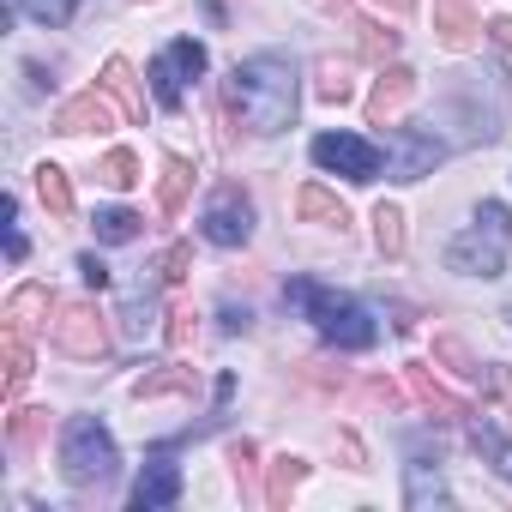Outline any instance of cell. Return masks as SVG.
Masks as SVG:
<instances>
[{"mask_svg": "<svg viewBox=\"0 0 512 512\" xmlns=\"http://www.w3.org/2000/svg\"><path fill=\"white\" fill-rule=\"evenodd\" d=\"M229 103L253 133H284L302 103V73L290 55H247L229 73Z\"/></svg>", "mask_w": 512, "mask_h": 512, "instance_id": "cell-1", "label": "cell"}, {"mask_svg": "<svg viewBox=\"0 0 512 512\" xmlns=\"http://www.w3.org/2000/svg\"><path fill=\"white\" fill-rule=\"evenodd\" d=\"M440 121H464V145H476V139H500L506 121H512V85H506V73H500V67H482V73H446Z\"/></svg>", "mask_w": 512, "mask_h": 512, "instance_id": "cell-2", "label": "cell"}, {"mask_svg": "<svg viewBox=\"0 0 512 512\" xmlns=\"http://www.w3.org/2000/svg\"><path fill=\"white\" fill-rule=\"evenodd\" d=\"M284 302L302 308V314L320 326V338L338 344V350H374V338H380V320H374L356 296L326 290V284H314V278H290V284H284Z\"/></svg>", "mask_w": 512, "mask_h": 512, "instance_id": "cell-3", "label": "cell"}, {"mask_svg": "<svg viewBox=\"0 0 512 512\" xmlns=\"http://www.w3.org/2000/svg\"><path fill=\"white\" fill-rule=\"evenodd\" d=\"M506 260H512V217L500 199H482L476 217L446 241V266L458 278H500Z\"/></svg>", "mask_w": 512, "mask_h": 512, "instance_id": "cell-4", "label": "cell"}, {"mask_svg": "<svg viewBox=\"0 0 512 512\" xmlns=\"http://www.w3.org/2000/svg\"><path fill=\"white\" fill-rule=\"evenodd\" d=\"M115 470H121L115 434H109L97 416H73V422L61 428V476H67L73 488H103Z\"/></svg>", "mask_w": 512, "mask_h": 512, "instance_id": "cell-5", "label": "cell"}, {"mask_svg": "<svg viewBox=\"0 0 512 512\" xmlns=\"http://www.w3.org/2000/svg\"><path fill=\"white\" fill-rule=\"evenodd\" d=\"M446 163V139L434 133V121H410V127H386V175L392 181H422Z\"/></svg>", "mask_w": 512, "mask_h": 512, "instance_id": "cell-6", "label": "cell"}, {"mask_svg": "<svg viewBox=\"0 0 512 512\" xmlns=\"http://www.w3.org/2000/svg\"><path fill=\"white\" fill-rule=\"evenodd\" d=\"M199 235H205L211 247H247V241H253V199H247L235 181H223V187L205 199Z\"/></svg>", "mask_w": 512, "mask_h": 512, "instance_id": "cell-7", "label": "cell"}, {"mask_svg": "<svg viewBox=\"0 0 512 512\" xmlns=\"http://www.w3.org/2000/svg\"><path fill=\"white\" fill-rule=\"evenodd\" d=\"M199 73H205V43L175 37V43L151 61V97H157L163 109H181V103H187V79H199Z\"/></svg>", "mask_w": 512, "mask_h": 512, "instance_id": "cell-8", "label": "cell"}, {"mask_svg": "<svg viewBox=\"0 0 512 512\" xmlns=\"http://www.w3.org/2000/svg\"><path fill=\"white\" fill-rule=\"evenodd\" d=\"M55 350H67V356H79V362H103V356L115 350V338H109V326H103L97 302H61Z\"/></svg>", "mask_w": 512, "mask_h": 512, "instance_id": "cell-9", "label": "cell"}, {"mask_svg": "<svg viewBox=\"0 0 512 512\" xmlns=\"http://www.w3.org/2000/svg\"><path fill=\"white\" fill-rule=\"evenodd\" d=\"M314 163L332 169V175H344V181H374L386 169V151L368 145V139H356V133H320L314 139Z\"/></svg>", "mask_w": 512, "mask_h": 512, "instance_id": "cell-10", "label": "cell"}, {"mask_svg": "<svg viewBox=\"0 0 512 512\" xmlns=\"http://www.w3.org/2000/svg\"><path fill=\"white\" fill-rule=\"evenodd\" d=\"M175 500H181V464L169 458V446H157V452L145 458L139 482H133V512H163V506H175Z\"/></svg>", "mask_w": 512, "mask_h": 512, "instance_id": "cell-11", "label": "cell"}, {"mask_svg": "<svg viewBox=\"0 0 512 512\" xmlns=\"http://www.w3.org/2000/svg\"><path fill=\"white\" fill-rule=\"evenodd\" d=\"M115 127H121V115H115L109 91H85L55 109V133H115Z\"/></svg>", "mask_w": 512, "mask_h": 512, "instance_id": "cell-12", "label": "cell"}, {"mask_svg": "<svg viewBox=\"0 0 512 512\" xmlns=\"http://www.w3.org/2000/svg\"><path fill=\"white\" fill-rule=\"evenodd\" d=\"M410 97H416V73H410V67H386V73L374 79V91H368V121H374V127H392Z\"/></svg>", "mask_w": 512, "mask_h": 512, "instance_id": "cell-13", "label": "cell"}, {"mask_svg": "<svg viewBox=\"0 0 512 512\" xmlns=\"http://www.w3.org/2000/svg\"><path fill=\"white\" fill-rule=\"evenodd\" d=\"M49 314H61L49 284H19V290L7 296V332H13V338H31L37 326H49Z\"/></svg>", "mask_w": 512, "mask_h": 512, "instance_id": "cell-14", "label": "cell"}, {"mask_svg": "<svg viewBox=\"0 0 512 512\" xmlns=\"http://www.w3.org/2000/svg\"><path fill=\"white\" fill-rule=\"evenodd\" d=\"M452 494H446V476H440V464H428V458H410L404 464V506H446Z\"/></svg>", "mask_w": 512, "mask_h": 512, "instance_id": "cell-15", "label": "cell"}, {"mask_svg": "<svg viewBox=\"0 0 512 512\" xmlns=\"http://www.w3.org/2000/svg\"><path fill=\"white\" fill-rule=\"evenodd\" d=\"M434 31H440L446 49H470L476 31H482V19L470 13V0H434Z\"/></svg>", "mask_w": 512, "mask_h": 512, "instance_id": "cell-16", "label": "cell"}, {"mask_svg": "<svg viewBox=\"0 0 512 512\" xmlns=\"http://www.w3.org/2000/svg\"><path fill=\"white\" fill-rule=\"evenodd\" d=\"M470 446L482 452V464H488L500 482H512V434H500L488 416H476V422H470Z\"/></svg>", "mask_w": 512, "mask_h": 512, "instance_id": "cell-17", "label": "cell"}, {"mask_svg": "<svg viewBox=\"0 0 512 512\" xmlns=\"http://www.w3.org/2000/svg\"><path fill=\"white\" fill-rule=\"evenodd\" d=\"M97 85L121 103V115H127V121H139V115H145V91H139V79H133V67H127L121 55L103 67V79H97Z\"/></svg>", "mask_w": 512, "mask_h": 512, "instance_id": "cell-18", "label": "cell"}, {"mask_svg": "<svg viewBox=\"0 0 512 512\" xmlns=\"http://www.w3.org/2000/svg\"><path fill=\"white\" fill-rule=\"evenodd\" d=\"M187 187H193V163L187 157H163V187H157V211L175 217L187 205Z\"/></svg>", "mask_w": 512, "mask_h": 512, "instance_id": "cell-19", "label": "cell"}, {"mask_svg": "<svg viewBox=\"0 0 512 512\" xmlns=\"http://www.w3.org/2000/svg\"><path fill=\"white\" fill-rule=\"evenodd\" d=\"M91 229H97V241L127 247V241H139L145 217H139V211H127V205H109V211H97V217H91Z\"/></svg>", "mask_w": 512, "mask_h": 512, "instance_id": "cell-20", "label": "cell"}, {"mask_svg": "<svg viewBox=\"0 0 512 512\" xmlns=\"http://www.w3.org/2000/svg\"><path fill=\"white\" fill-rule=\"evenodd\" d=\"M37 193H43V205L55 217H73V181H67L61 163H37Z\"/></svg>", "mask_w": 512, "mask_h": 512, "instance_id": "cell-21", "label": "cell"}, {"mask_svg": "<svg viewBox=\"0 0 512 512\" xmlns=\"http://www.w3.org/2000/svg\"><path fill=\"white\" fill-rule=\"evenodd\" d=\"M296 217H308V223H338V229H344V205H338L320 181H308V187L296 193Z\"/></svg>", "mask_w": 512, "mask_h": 512, "instance_id": "cell-22", "label": "cell"}, {"mask_svg": "<svg viewBox=\"0 0 512 512\" xmlns=\"http://www.w3.org/2000/svg\"><path fill=\"white\" fill-rule=\"evenodd\" d=\"M187 386H193V374L175 368V362H163V368H151V374L133 380V398H169V392H187Z\"/></svg>", "mask_w": 512, "mask_h": 512, "instance_id": "cell-23", "label": "cell"}, {"mask_svg": "<svg viewBox=\"0 0 512 512\" xmlns=\"http://www.w3.org/2000/svg\"><path fill=\"white\" fill-rule=\"evenodd\" d=\"M0 362H7V380H0V392H7V404H13V398L25 392V380H31V344L7 332V350H0Z\"/></svg>", "mask_w": 512, "mask_h": 512, "instance_id": "cell-24", "label": "cell"}, {"mask_svg": "<svg viewBox=\"0 0 512 512\" xmlns=\"http://www.w3.org/2000/svg\"><path fill=\"white\" fill-rule=\"evenodd\" d=\"M410 392H416L428 410H440V416H470V410H464V404H458V398H452L434 374H428V368H410Z\"/></svg>", "mask_w": 512, "mask_h": 512, "instance_id": "cell-25", "label": "cell"}, {"mask_svg": "<svg viewBox=\"0 0 512 512\" xmlns=\"http://www.w3.org/2000/svg\"><path fill=\"white\" fill-rule=\"evenodd\" d=\"M302 476H308V458H278L272 482H266V506H290V494L302 488Z\"/></svg>", "mask_w": 512, "mask_h": 512, "instance_id": "cell-26", "label": "cell"}, {"mask_svg": "<svg viewBox=\"0 0 512 512\" xmlns=\"http://www.w3.org/2000/svg\"><path fill=\"white\" fill-rule=\"evenodd\" d=\"M434 362H446L458 380H488V362H476L458 338H434Z\"/></svg>", "mask_w": 512, "mask_h": 512, "instance_id": "cell-27", "label": "cell"}, {"mask_svg": "<svg viewBox=\"0 0 512 512\" xmlns=\"http://www.w3.org/2000/svg\"><path fill=\"white\" fill-rule=\"evenodd\" d=\"M374 247L386 253V260H398V253H404V211L398 205H380L374 211Z\"/></svg>", "mask_w": 512, "mask_h": 512, "instance_id": "cell-28", "label": "cell"}, {"mask_svg": "<svg viewBox=\"0 0 512 512\" xmlns=\"http://www.w3.org/2000/svg\"><path fill=\"white\" fill-rule=\"evenodd\" d=\"M350 91H356L350 67H344V61H320V85H314V97H320V103H350Z\"/></svg>", "mask_w": 512, "mask_h": 512, "instance_id": "cell-29", "label": "cell"}, {"mask_svg": "<svg viewBox=\"0 0 512 512\" xmlns=\"http://www.w3.org/2000/svg\"><path fill=\"white\" fill-rule=\"evenodd\" d=\"M43 428H49V410H13V416H7V440H13L19 452H31V446L43 440Z\"/></svg>", "mask_w": 512, "mask_h": 512, "instance_id": "cell-30", "label": "cell"}, {"mask_svg": "<svg viewBox=\"0 0 512 512\" xmlns=\"http://www.w3.org/2000/svg\"><path fill=\"white\" fill-rule=\"evenodd\" d=\"M19 13L37 19V25H49V31H61V25H73L79 0H19Z\"/></svg>", "mask_w": 512, "mask_h": 512, "instance_id": "cell-31", "label": "cell"}, {"mask_svg": "<svg viewBox=\"0 0 512 512\" xmlns=\"http://www.w3.org/2000/svg\"><path fill=\"white\" fill-rule=\"evenodd\" d=\"M97 181H103V187H133V181H139V157H133V151H109V157L97 163Z\"/></svg>", "mask_w": 512, "mask_h": 512, "instance_id": "cell-32", "label": "cell"}, {"mask_svg": "<svg viewBox=\"0 0 512 512\" xmlns=\"http://www.w3.org/2000/svg\"><path fill=\"white\" fill-rule=\"evenodd\" d=\"M356 31H362V55H374V61H386V55L398 49V31H386V25H374V19H356Z\"/></svg>", "mask_w": 512, "mask_h": 512, "instance_id": "cell-33", "label": "cell"}, {"mask_svg": "<svg viewBox=\"0 0 512 512\" xmlns=\"http://www.w3.org/2000/svg\"><path fill=\"white\" fill-rule=\"evenodd\" d=\"M121 332H127V338H151V332H157V308H151V302H127V308H121Z\"/></svg>", "mask_w": 512, "mask_h": 512, "instance_id": "cell-34", "label": "cell"}, {"mask_svg": "<svg viewBox=\"0 0 512 512\" xmlns=\"http://www.w3.org/2000/svg\"><path fill=\"white\" fill-rule=\"evenodd\" d=\"M181 272H187V247H169L157 260V284H181Z\"/></svg>", "mask_w": 512, "mask_h": 512, "instance_id": "cell-35", "label": "cell"}, {"mask_svg": "<svg viewBox=\"0 0 512 512\" xmlns=\"http://www.w3.org/2000/svg\"><path fill=\"white\" fill-rule=\"evenodd\" d=\"M79 278H85L91 290H109V266L97 260V253H85V260H79Z\"/></svg>", "mask_w": 512, "mask_h": 512, "instance_id": "cell-36", "label": "cell"}, {"mask_svg": "<svg viewBox=\"0 0 512 512\" xmlns=\"http://www.w3.org/2000/svg\"><path fill=\"white\" fill-rule=\"evenodd\" d=\"M488 43H494V49H500V55H512V13H506V19H494V25H488Z\"/></svg>", "mask_w": 512, "mask_h": 512, "instance_id": "cell-37", "label": "cell"}, {"mask_svg": "<svg viewBox=\"0 0 512 512\" xmlns=\"http://www.w3.org/2000/svg\"><path fill=\"white\" fill-rule=\"evenodd\" d=\"M169 320H175V326H169V344H187V338H193V314L181 308V314H169Z\"/></svg>", "mask_w": 512, "mask_h": 512, "instance_id": "cell-38", "label": "cell"}, {"mask_svg": "<svg viewBox=\"0 0 512 512\" xmlns=\"http://www.w3.org/2000/svg\"><path fill=\"white\" fill-rule=\"evenodd\" d=\"M338 452L350 458V470H368V464H362V440H356V434H338Z\"/></svg>", "mask_w": 512, "mask_h": 512, "instance_id": "cell-39", "label": "cell"}, {"mask_svg": "<svg viewBox=\"0 0 512 512\" xmlns=\"http://www.w3.org/2000/svg\"><path fill=\"white\" fill-rule=\"evenodd\" d=\"M247 326H253L247 308H223V332H247Z\"/></svg>", "mask_w": 512, "mask_h": 512, "instance_id": "cell-40", "label": "cell"}, {"mask_svg": "<svg viewBox=\"0 0 512 512\" xmlns=\"http://www.w3.org/2000/svg\"><path fill=\"white\" fill-rule=\"evenodd\" d=\"M25 253H31V247H25V235H19V223H7V260H25Z\"/></svg>", "mask_w": 512, "mask_h": 512, "instance_id": "cell-41", "label": "cell"}, {"mask_svg": "<svg viewBox=\"0 0 512 512\" xmlns=\"http://www.w3.org/2000/svg\"><path fill=\"white\" fill-rule=\"evenodd\" d=\"M368 392H374V398H380V404H404V398H398V386H392V380H374V386H368Z\"/></svg>", "mask_w": 512, "mask_h": 512, "instance_id": "cell-42", "label": "cell"}, {"mask_svg": "<svg viewBox=\"0 0 512 512\" xmlns=\"http://www.w3.org/2000/svg\"><path fill=\"white\" fill-rule=\"evenodd\" d=\"M374 7H392V13H410V7H416V0H374Z\"/></svg>", "mask_w": 512, "mask_h": 512, "instance_id": "cell-43", "label": "cell"}]
</instances>
